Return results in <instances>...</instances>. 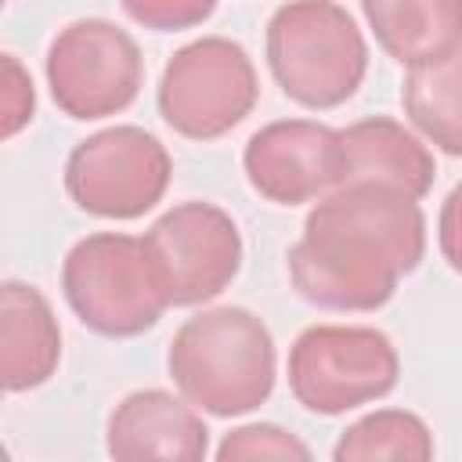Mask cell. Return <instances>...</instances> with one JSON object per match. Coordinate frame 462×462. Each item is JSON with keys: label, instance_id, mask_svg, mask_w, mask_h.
<instances>
[{"label": "cell", "instance_id": "ba28073f", "mask_svg": "<svg viewBox=\"0 0 462 462\" xmlns=\"http://www.w3.org/2000/svg\"><path fill=\"white\" fill-rule=\"evenodd\" d=\"M173 159L166 144L141 126H108L79 141L65 159L69 199L101 220H137L155 209L170 188Z\"/></svg>", "mask_w": 462, "mask_h": 462}, {"label": "cell", "instance_id": "7c38bea8", "mask_svg": "<svg viewBox=\"0 0 462 462\" xmlns=\"http://www.w3.org/2000/svg\"><path fill=\"white\" fill-rule=\"evenodd\" d=\"M437 177L433 152L419 134L390 116H368L339 130V180L343 184H383L411 199L430 195Z\"/></svg>", "mask_w": 462, "mask_h": 462}, {"label": "cell", "instance_id": "9a60e30c", "mask_svg": "<svg viewBox=\"0 0 462 462\" xmlns=\"http://www.w3.org/2000/svg\"><path fill=\"white\" fill-rule=\"evenodd\" d=\"M401 105L433 148L462 159V51L411 65L401 83Z\"/></svg>", "mask_w": 462, "mask_h": 462}, {"label": "cell", "instance_id": "277c9868", "mask_svg": "<svg viewBox=\"0 0 462 462\" xmlns=\"http://www.w3.org/2000/svg\"><path fill=\"white\" fill-rule=\"evenodd\" d=\"M61 296L79 325L108 339H134L170 310L144 238L123 231L87 235L65 253Z\"/></svg>", "mask_w": 462, "mask_h": 462}, {"label": "cell", "instance_id": "3957f363", "mask_svg": "<svg viewBox=\"0 0 462 462\" xmlns=\"http://www.w3.org/2000/svg\"><path fill=\"white\" fill-rule=\"evenodd\" d=\"M263 54L282 94L314 112L350 101L368 72L365 32L336 0L282 4L267 22Z\"/></svg>", "mask_w": 462, "mask_h": 462}, {"label": "cell", "instance_id": "d6986e66", "mask_svg": "<svg viewBox=\"0 0 462 462\" xmlns=\"http://www.w3.org/2000/svg\"><path fill=\"white\" fill-rule=\"evenodd\" d=\"M36 112V90L29 72L22 69V61L14 54H4V116H0V134L14 137L18 130H25L32 123Z\"/></svg>", "mask_w": 462, "mask_h": 462}, {"label": "cell", "instance_id": "2e32d148", "mask_svg": "<svg viewBox=\"0 0 462 462\" xmlns=\"http://www.w3.org/2000/svg\"><path fill=\"white\" fill-rule=\"evenodd\" d=\"M332 458L336 462H379V458L426 462L433 458V433L415 411L379 408L339 433Z\"/></svg>", "mask_w": 462, "mask_h": 462}, {"label": "cell", "instance_id": "5b68a950", "mask_svg": "<svg viewBox=\"0 0 462 462\" xmlns=\"http://www.w3.org/2000/svg\"><path fill=\"white\" fill-rule=\"evenodd\" d=\"M397 375V346L372 325H310L289 350V390L314 415L383 401Z\"/></svg>", "mask_w": 462, "mask_h": 462}, {"label": "cell", "instance_id": "8992f818", "mask_svg": "<svg viewBox=\"0 0 462 462\" xmlns=\"http://www.w3.org/2000/svg\"><path fill=\"white\" fill-rule=\"evenodd\" d=\"M260 79L242 43L202 36L184 43L162 69L159 116L188 141H217L235 130L256 105Z\"/></svg>", "mask_w": 462, "mask_h": 462}, {"label": "cell", "instance_id": "4fadbf2b", "mask_svg": "<svg viewBox=\"0 0 462 462\" xmlns=\"http://www.w3.org/2000/svg\"><path fill=\"white\" fill-rule=\"evenodd\" d=\"M61 361V328L47 296L29 282L0 285V379L7 393L43 386Z\"/></svg>", "mask_w": 462, "mask_h": 462}, {"label": "cell", "instance_id": "52a82bcc", "mask_svg": "<svg viewBox=\"0 0 462 462\" xmlns=\"http://www.w3.org/2000/svg\"><path fill=\"white\" fill-rule=\"evenodd\" d=\"M43 72L54 105L79 123L126 112L144 87L137 40L108 18H79L58 29Z\"/></svg>", "mask_w": 462, "mask_h": 462}, {"label": "cell", "instance_id": "e0dca14e", "mask_svg": "<svg viewBox=\"0 0 462 462\" xmlns=\"http://www.w3.org/2000/svg\"><path fill=\"white\" fill-rule=\"evenodd\" d=\"M217 458L220 462H238V458H296V462H307L310 448L296 433H289L274 422H249V426L231 430L220 440Z\"/></svg>", "mask_w": 462, "mask_h": 462}, {"label": "cell", "instance_id": "ac0fdd59", "mask_svg": "<svg viewBox=\"0 0 462 462\" xmlns=\"http://www.w3.org/2000/svg\"><path fill=\"white\" fill-rule=\"evenodd\" d=\"M123 11L144 29L177 32L202 25L217 11V0H123Z\"/></svg>", "mask_w": 462, "mask_h": 462}, {"label": "cell", "instance_id": "7a4b0ae2", "mask_svg": "<svg viewBox=\"0 0 462 462\" xmlns=\"http://www.w3.org/2000/svg\"><path fill=\"white\" fill-rule=\"evenodd\" d=\"M166 368L184 401L217 419L256 411L278 379L271 328L245 307H209L188 318L166 350Z\"/></svg>", "mask_w": 462, "mask_h": 462}, {"label": "cell", "instance_id": "30bf717a", "mask_svg": "<svg viewBox=\"0 0 462 462\" xmlns=\"http://www.w3.org/2000/svg\"><path fill=\"white\" fill-rule=\"evenodd\" d=\"M249 188L274 206L328 195L339 180V130L318 119H278L260 126L242 152Z\"/></svg>", "mask_w": 462, "mask_h": 462}, {"label": "cell", "instance_id": "8fae6325", "mask_svg": "<svg viewBox=\"0 0 462 462\" xmlns=\"http://www.w3.org/2000/svg\"><path fill=\"white\" fill-rule=\"evenodd\" d=\"M105 448L119 462H199L209 451V430L191 401L170 390H134L112 408Z\"/></svg>", "mask_w": 462, "mask_h": 462}, {"label": "cell", "instance_id": "6da1fadb", "mask_svg": "<svg viewBox=\"0 0 462 462\" xmlns=\"http://www.w3.org/2000/svg\"><path fill=\"white\" fill-rule=\"evenodd\" d=\"M426 256L419 199L383 184H343L314 202L289 249L292 289L321 310H379Z\"/></svg>", "mask_w": 462, "mask_h": 462}, {"label": "cell", "instance_id": "9c48e42d", "mask_svg": "<svg viewBox=\"0 0 462 462\" xmlns=\"http://www.w3.org/2000/svg\"><path fill=\"white\" fill-rule=\"evenodd\" d=\"M144 245L170 307H199L220 296L242 267L238 224L213 202H177L144 231Z\"/></svg>", "mask_w": 462, "mask_h": 462}, {"label": "cell", "instance_id": "5bb4252c", "mask_svg": "<svg viewBox=\"0 0 462 462\" xmlns=\"http://www.w3.org/2000/svg\"><path fill=\"white\" fill-rule=\"evenodd\" d=\"M375 43L404 69L462 51V0H361Z\"/></svg>", "mask_w": 462, "mask_h": 462}, {"label": "cell", "instance_id": "ffe728a7", "mask_svg": "<svg viewBox=\"0 0 462 462\" xmlns=\"http://www.w3.org/2000/svg\"><path fill=\"white\" fill-rule=\"evenodd\" d=\"M437 245L455 274H462V180L448 191L437 217Z\"/></svg>", "mask_w": 462, "mask_h": 462}]
</instances>
